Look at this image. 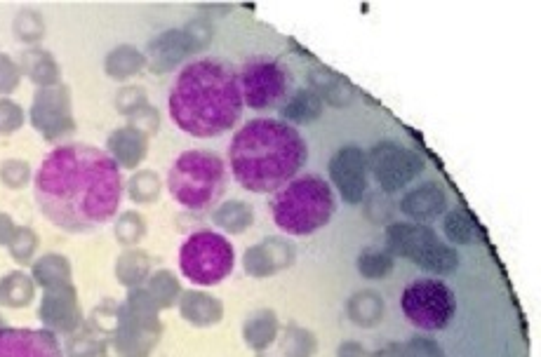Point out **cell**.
Here are the masks:
<instances>
[{"label":"cell","instance_id":"obj_27","mask_svg":"<svg viewBox=\"0 0 541 357\" xmlns=\"http://www.w3.org/2000/svg\"><path fill=\"white\" fill-rule=\"evenodd\" d=\"M278 332H280V327H278L276 315H273L271 311H262L247 322L243 334H245V341L250 343L252 348L264 350L278 339Z\"/></svg>","mask_w":541,"mask_h":357},{"label":"cell","instance_id":"obj_33","mask_svg":"<svg viewBox=\"0 0 541 357\" xmlns=\"http://www.w3.org/2000/svg\"><path fill=\"white\" fill-rule=\"evenodd\" d=\"M160 193V177L153 170L135 172L130 179V198L137 202H151Z\"/></svg>","mask_w":541,"mask_h":357},{"label":"cell","instance_id":"obj_9","mask_svg":"<svg viewBox=\"0 0 541 357\" xmlns=\"http://www.w3.org/2000/svg\"><path fill=\"white\" fill-rule=\"evenodd\" d=\"M243 104L255 111H269L285 104L287 71L285 66L269 57H252L240 66L238 73Z\"/></svg>","mask_w":541,"mask_h":357},{"label":"cell","instance_id":"obj_45","mask_svg":"<svg viewBox=\"0 0 541 357\" xmlns=\"http://www.w3.org/2000/svg\"><path fill=\"white\" fill-rule=\"evenodd\" d=\"M337 357H370V353H367V350L360 346V343L346 341V343H342V346H339Z\"/></svg>","mask_w":541,"mask_h":357},{"label":"cell","instance_id":"obj_47","mask_svg":"<svg viewBox=\"0 0 541 357\" xmlns=\"http://www.w3.org/2000/svg\"><path fill=\"white\" fill-rule=\"evenodd\" d=\"M12 233H15V226H12V221L8 214H0V242H10Z\"/></svg>","mask_w":541,"mask_h":357},{"label":"cell","instance_id":"obj_29","mask_svg":"<svg viewBox=\"0 0 541 357\" xmlns=\"http://www.w3.org/2000/svg\"><path fill=\"white\" fill-rule=\"evenodd\" d=\"M393 266H396V259L389 249H377L367 247L360 252L358 257V273L367 280H382L386 275H391Z\"/></svg>","mask_w":541,"mask_h":357},{"label":"cell","instance_id":"obj_16","mask_svg":"<svg viewBox=\"0 0 541 357\" xmlns=\"http://www.w3.org/2000/svg\"><path fill=\"white\" fill-rule=\"evenodd\" d=\"M447 210V195L440 184H422L414 191L405 193L400 200V212L414 221H433L443 217Z\"/></svg>","mask_w":541,"mask_h":357},{"label":"cell","instance_id":"obj_21","mask_svg":"<svg viewBox=\"0 0 541 357\" xmlns=\"http://www.w3.org/2000/svg\"><path fill=\"white\" fill-rule=\"evenodd\" d=\"M280 116H283V123H295V125H311L323 116V101L318 99L316 92H311L309 87H302L292 97L280 106Z\"/></svg>","mask_w":541,"mask_h":357},{"label":"cell","instance_id":"obj_22","mask_svg":"<svg viewBox=\"0 0 541 357\" xmlns=\"http://www.w3.org/2000/svg\"><path fill=\"white\" fill-rule=\"evenodd\" d=\"M384 311V299L377 292H372V289H363V292L353 294L349 306H346V313H349L353 325L365 329L379 325L384 318Z\"/></svg>","mask_w":541,"mask_h":357},{"label":"cell","instance_id":"obj_1","mask_svg":"<svg viewBox=\"0 0 541 357\" xmlns=\"http://www.w3.org/2000/svg\"><path fill=\"white\" fill-rule=\"evenodd\" d=\"M45 219L66 233H92L118 214L123 198L120 167L88 144H64L48 153L33 179Z\"/></svg>","mask_w":541,"mask_h":357},{"label":"cell","instance_id":"obj_14","mask_svg":"<svg viewBox=\"0 0 541 357\" xmlns=\"http://www.w3.org/2000/svg\"><path fill=\"white\" fill-rule=\"evenodd\" d=\"M295 245L283 238H269L245 252V271L255 278H269L295 264Z\"/></svg>","mask_w":541,"mask_h":357},{"label":"cell","instance_id":"obj_26","mask_svg":"<svg viewBox=\"0 0 541 357\" xmlns=\"http://www.w3.org/2000/svg\"><path fill=\"white\" fill-rule=\"evenodd\" d=\"M443 231L454 245H471L480 240V226L466 210H452L445 214Z\"/></svg>","mask_w":541,"mask_h":357},{"label":"cell","instance_id":"obj_5","mask_svg":"<svg viewBox=\"0 0 541 357\" xmlns=\"http://www.w3.org/2000/svg\"><path fill=\"white\" fill-rule=\"evenodd\" d=\"M168 188L186 210H210L226 191V163L212 151H184L170 167Z\"/></svg>","mask_w":541,"mask_h":357},{"label":"cell","instance_id":"obj_4","mask_svg":"<svg viewBox=\"0 0 541 357\" xmlns=\"http://www.w3.org/2000/svg\"><path fill=\"white\" fill-rule=\"evenodd\" d=\"M337 200L332 186L316 174L292 179L271 200L273 221L287 235H311L330 224Z\"/></svg>","mask_w":541,"mask_h":357},{"label":"cell","instance_id":"obj_11","mask_svg":"<svg viewBox=\"0 0 541 357\" xmlns=\"http://www.w3.org/2000/svg\"><path fill=\"white\" fill-rule=\"evenodd\" d=\"M31 125L48 141H57L76 132V120L71 116L69 87H43L31 104Z\"/></svg>","mask_w":541,"mask_h":357},{"label":"cell","instance_id":"obj_13","mask_svg":"<svg viewBox=\"0 0 541 357\" xmlns=\"http://www.w3.org/2000/svg\"><path fill=\"white\" fill-rule=\"evenodd\" d=\"M0 357H64L57 336L45 329H0Z\"/></svg>","mask_w":541,"mask_h":357},{"label":"cell","instance_id":"obj_23","mask_svg":"<svg viewBox=\"0 0 541 357\" xmlns=\"http://www.w3.org/2000/svg\"><path fill=\"white\" fill-rule=\"evenodd\" d=\"M182 315L196 327L217 325L219 318H222V303H219L215 296H207L203 292H189L182 296Z\"/></svg>","mask_w":541,"mask_h":357},{"label":"cell","instance_id":"obj_24","mask_svg":"<svg viewBox=\"0 0 541 357\" xmlns=\"http://www.w3.org/2000/svg\"><path fill=\"white\" fill-rule=\"evenodd\" d=\"M144 64H146V57L137 50V47L120 45L106 55L104 69L113 80H128L135 76V73L142 71Z\"/></svg>","mask_w":541,"mask_h":357},{"label":"cell","instance_id":"obj_35","mask_svg":"<svg viewBox=\"0 0 541 357\" xmlns=\"http://www.w3.org/2000/svg\"><path fill=\"white\" fill-rule=\"evenodd\" d=\"M146 266H149V261H146L144 254H139V252L125 254L118 264V278L123 280L125 285H137V282L144 280L146 271H149Z\"/></svg>","mask_w":541,"mask_h":357},{"label":"cell","instance_id":"obj_19","mask_svg":"<svg viewBox=\"0 0 541 357\" xmlns=\"http://www.w3.org/2000/svg\"><path fill=\"white\" fill-rule=\"evenodd\" d=\"M106 153L116 160L118 167H137L142 160L146 158V153H149V137L142 134L135 127L125 125L116 130L106 141Z\"/></svg>","mask_w":541,"mask_h":357},{"label":"cell","instance_id":"obj_46","mask_svg":"<svg viewBox=\"0 0 541 357\" xmlns=\"http://www.w3.org/2000/svg\"><path fill=\"white\" fill-rule=\"evenodd\" d=\"M88 346H95V343H92L88 336H83V339H73L71 343V357H95V353H92V350H85Z\"/></svg>","mask_w":541,"mask_h":357},{"label":"cell","instance_id":"obj_15","mask_svg":"<svg viewBox=\"0 0 541 357\" xmlns=\"http://www.w3.org/2000/svg\"><path fill=\"white\" fill-rule=\"evenodd\" d=\"M40 318L57 332H73L80 325L78 299L71 285L45 289L43 306H40Z\"/></svg>","mask_w":541,"mask_h":357},{"label":"cell","instance_id":"obj_20","mask_svg":"<svg viewBox=\"0 0 541 357\" xmlns=\"http://www.w3.org/2000/svg\"><path fill=\"white\" fill-rule=\"evenodd\" d=\"M19 71L40 87H55L59 85V78H62V69H59L57 59L52 57L50 52L38 50V47L26 50L24 55L19 57Z\"/></svg>","mask_w":541,"mask_h":357},{"label":"cell","instance_id":"obj_32","mask_svg":"<svg viewBox=\"0 0 541 357\" xmlns=\"http://www.w3.org/2000/svg\"><path fill=\"white\" fill-rule=\"evenodd\" d=\"M144 292L151 299L153 306L165 308L175 303V296L179 294V285L170 273H158L156 278L149 282V289H144Z\"/></svg>","mask_w":541,"mask_h":357},{"label":"cell","instance_id":"obj_40","mask_svg":"<svg viewBox=\"0 0 541 357\" xmlns=\"http://www.w3.org/2000/svg\"><path fill=\"white\" fill-rule=\"evenodd\" d=\"M184 33H186V38H189L193 55H196V52L205 50V47L210 45V40H212V24L207 22V19H193L191 24L184 26Z\"/></svg>","mask_w":541,"mask_h":357},{"label":"cell","instance_id":"obj_34","mask_svg":"<svg viewBox=\"0 0 541 357\" xmlns=\"http://www.w3.org/2000/svg\"><path fill=\"white\" fill-rule=\"evenodd\" d=\"M45 33L43 17L36 10H22L15 19V36L22 43H38Z\"/></svg>","mask_w":541,"mask_h":357},{"label":"cell","instance_id":"obj_7","mask_svg":"<svg viewBox=\"0 0 541 357\" xmlns=\"http://www.w3.org/2000/svg\"><path fill=\"white\" fill-rule=\"evenodd\" d=\"M236 264V252L224 235L215 231H198L184 240L179 252V268L193 285H217L226 280Z\"/></svg>","mask_w":541,"mask_h":357},{"label":"cell","instance_id":"obj_10","mask_svg":"<svg viewBox=\"0 0 541 357\" xmlns=\"http://www.w3.org/2000/svg\"><path fill=\"white\" fill-rule=\"evenodd\" d=\"M367 167L382 193H396L424 172L426 160L414 148L396 144V141H379L367 153Z\"/></svg>","mask_w":541,"mask_h":357},{"label":"cell","instance_id":"obj_8","mask_svg":"<svg viewBox=\"0 0 541 357\" xmlns=\"http://www.w3.org/2000/svg\"><path fill=\"white\" fill-rule=\"evenodd\" d=\"M400 306H403L405 318L424 332L445 329L457 313V299H454L452 289L433 278L414 280L412 285H407Z\"/></svg>","mask_w":541,"mask_h":357},{"label":"cell","instance_id":"obj_25","mask_svg":"<svg viewBox=\"0 0 541 357\" xmlns=\"http://www.w3.org/2000/svg\"><path fill=\"white\" fill-rule=\"evenodd\" d=\"M212 219H215V224L224 228L226 233H243L245 228H250L252 221H255V212H252V207L247 205V202L229 200L224 202L219 210H215Z\"/></svg>","mask_w":541,"mask_h":357},{"label":"cell","instance_id":"obj_38","mask_svg":"<svg viewBox=\"0 0 541 357\" xmlns=\"http://www.w3.org/2000/svg\"><path fill=\"white\" fill-rule=\"evenodd\" d=\"M24 125L22 106L12 99H0V134H12Z\"/></svg>","mask_w":541,"mask_h":357},{"label":"cell","instance_id":"obj_48","mask_svg":"<svg viewBox=\"0 0 541 357\" xmlns=\"http://www.w3.org/2000/svg\"><path fill=\"white\" fill-rule=\"evenodd\" d=\"M370 357H400V343H389V346L377 350V353Z\"/></svg>","mask_w":541,"mask_h":357},{"label":"cell","instance_id":"obj_2","mask_svg":"<svg viewBox=\"0 0 541 357\" xmlns=\"http://www.w3.org/2000/svg\"><path fill=\"white\" fill-rule=\"evenodd\" d=\"M168 109L172 123L191 137H222L243 113L238 73L217 57L193 59L175 78Z\"/></svg>","mask_w":541,"mask_h":357},{"label":"cell","instance_id":"obj_36","mask_svg":"<svg viewBox=\"0 0 541 357\" xmlns=\"http://www.w3.org/2000/svg\"><path fill=\"white\" fill-rule=\"evenodd\" d=\"M400 357H445V353L429 336H414L407 343H400Z\"/></svg>","mask_w":541,"mask_h":357},{"label":"cell","instance_id":"obj_44","mask_svg":"<svg viewBox=\"0 0 541 357\" xmlns=\"http://www.w3.org/2000/svg\"><path fill=\"white\" fill-rule=\"evenodd\" d=\"M22 71L8 55H0V94H10L17 90Z\"/></svg>","mask_w":541,"mask_h":357},{"label":"cell","instance_id":"obj_18","mask_svg":"<svg viewBox=\"0 0 541 357\" xmlns=\"http://www.w3.org/2000/svg\"><path fill=\"white\" fill-rule=\"evenodd\" d=\"M309 90L318 94L323 106L330 104L335 109H344L358 97L356 87L349 80L332 69H325V66H316V69L309 71Z\"/></svg>","mask_w":541,"mask_h":357},{"label":"cell","instance_id":"obj_39","mask_svg":"<svg viewBox=\"0 0 541 357\" xmlns=\"http://www.w3.org/2000/svg\"><path fill=\"white\" fill-rule=\"evenodd\" d=\"M128 120H130V127H135V130L146 134V137H153V134H156L158 127H160L158 111L149 104L142 106V109L132 111L128 116Z\"/></svg>","mask_w":541,"mask_h":357},{"label":"cell","instance_id":"obj_6","mask_svg":"<svg viewBox=\"0 0 541 357\" xmlns=\"http://www.w3.org/2000/svg\"><path fill=\"white\" fill-rule=\"evenodd\" d=\"M386 247L393 257H403L436 275H450L459 266L457 249L440 240L438 233L424 224H407V221L389 224Z\"/></svg>","mask_w":541,"mask_h":357},{"label":"cell","instance_id":"obj_31","mask_svg":"<svg viewBox=\"0 0 541 357\" xmlns=\"http://www.w3.org/2000/svg\"><path fill=\"white\" fill-rule=\"evenodd\" d=\"M276 341H280L278 357H311L316 350V336L299 327H287L283 339Z\"/></svg>","mask_w":541,"mask_h":357},{"label":"cell","instance_id":"obj_30","mask_svg":"<svg viewBox=\"0 0 541 357\" xmlns=\"http://www.w3.org/2000/svg\"><path fill=\"white\" fill-rule=\"evenodd\" d=\"M33 299V285L24 273H12L0 282V303L5 306H29Z\"/></svg>","mask_w":541,"mask_h":357},{"label":"cell","instance_id":"obj_43","mask_svg":"<svg viewBox=\"0 0 541 357\" xmlns=\"http://www.w3.org/2000/svg\"><path fill=\"white\" fill-rule=\"evenodd\" d=\"M116 106H118L120 113L130 116L132 111H137V109H142V106H146V92L142 90V87H125V90L118 92Z\"/></svg>","mask_w":541,"mask_h":357},{"label":"cell","instance_id":"obj_12","mask_svg":"<svg viewBox=\"0 0 541 357\" xmlns=\"http://www.w3.org/2000/svg\"><path fill=\"white\" fill-rule=\"evenodd\" d=\"M367 153L358 146H344L330 160V179L344 202L358 205L367 193Z\"/></svg>","mask_w":541,"mask_h":357},{"label":"cell","instance_id":"obj_3","mask_svg":"<svg viewBox=\"0 0 541 357\" xmlns=\"http://www.w3.org/2000/svg\"><path fill=\"white\" fill-rule=\"evenodd\" d=\"M309 148L295 127L276 118H255L233 134L229 165L250 193L280 191L302 172Z\"/></svg>","mask_w":541,"mask_h":357},{"label":"cell","instance_id":"obj_42","mask_svg":"<svg viewBox=\"0 0 541 357\" xmlns=\"http://www.w3.org/2000/svg\"><path fill=\"white\" fill-rule=\"evenodd\" d=\"M0 177H3L8 186L19 188L29 181L31 167L26 165L24 160H8V163H3V167H0Z\"/></svg>","mask_w":541,"mask_h":357},{"label":"cell","instance_id":"obj_17","mask_svg":"<svg viewBox=\"0 0 541 357\" xmlns=\"http://www.w3.org/2000/svg\"><path fill=\"white\" fill-rule=\"evenodd\" d=\"M149 66L156 73H165L175 69L177 64H182L186 57L193 55L189 38H186L184 29L165 31L158 38H153L149 43Z\"/></svg>","mask_w":541,"mask_h":357},{"label":"cell","instance_id":"obj_37","mask_svg":"<svg viewBox=\"0 0 541 357\" xmlns=\"http://www.w3.org/2000/svg\"><path fill=\"white\" fill-rule=\"evenodd\" d=\"M36 247H38V240L29 228H19V231L12 233L10 252L17 261H29L31 254L36 252Z\"/></svg>","mask_w":541,"mask_h":357},{"label":"cell","instance_id":"obj_41","mask_svg":"<svg viewBox=\"0 0 541 357\" xmlns=\"http://www.w3.org/2000/svg\"><path fill=\"white\" fill-rule=\"evenodd\" d=\"M144 235V221L139 214L128 212L123 214L118 221V238L125 242V245H135V242Z\"/></svg>","mask_w":541,"mask_h":357},{"label":"cell","instance_id":"obj_28","mask_svg":"<svg viewBox=\"0 0 541 357\" xmlns=\"http://www.w3.org/2000/svg\"><path fill=\"white\" fill-rule=\"evenodd\" d=\"M33 275H36L38 285H43L45 289L71 285L69 261H66L64 257H55V254L40 259L38 264L33 266Z\"/></svg>","mask_w":541,"mask_h":357}]
</instances>
